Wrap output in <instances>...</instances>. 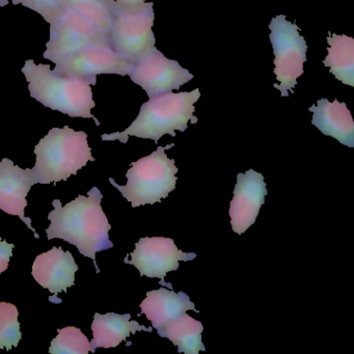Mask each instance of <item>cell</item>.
Masks as SVG:
<instances>
[{
	"instance_id": "20",
	"label": "cell",
	"mask_w": 354,
	"mask_h": 354,
	"mask_svg": "<svg viewBox=\"0 0 354 354\" xmlns=\"http://www.w3.org/2000/svg\"><path fill=\"white\" fill-rule=\"evenodd\" d=\"M63 6L88 20L101 32L111 36L117 10L115 0H63Z\"/></svg>"
},
{
	"instance_id": "15",
	"label": "cell",
	"mask_w": 354,
	"mask_h": 354,
	"mask_svg": "<svg viewBox=\"0 0 354 354\" xmlns=\"http://www.w3.org/2000/svg\"><path fill=\"white\" fill-rule=\"evenodd\" d=\"M313 113L312 124L324 136H330L344 146L354 147V122L347 105L337 100L320 99L308 109Z\"/></svg>"
},
{
	"instance_id": "6",
	"label": "cell",
	"mask_w": 354,
	"mask_h": 354,
	"mask_svg": "<svg viewBox=\"0 0 354 354\" xmlns=\"http://www.w3.org/2000/svg\"><path fill=\"white\" fill-rule=\"evenodd\" d=\"M153 3L131 8L117 6L111 30V46L118 55L134 64L152 53L156 44Z\"/></svg>"
},
{
	"instance_id": "1",
	"label": "cell",
	"mask_w": 354,
	"mask_h": 354,
	"mask_svg": "<svg viewBox=\"0 0 354 354\" xmlns=\"http://www.w3.org/2000/svg\"><path fill=\"white\" fill-rule=\"evenodd\" d=\"M102 198L100 190L93 187L88 196H78L65 207L61 201H53L55 210L49 213L50 225L46 230L47 239L65 240L75 245L80 254L92 258L97 272V252L113 248L109 236L111 225L101 207Z\"/></svg>"
},
{
	"instance_id": "10",
	"label": "cell",
	"mask_w": 354,
	"mask_h": 354,
	"mask_svg": "<svg viewBox=\"0 0 354 354\" xmlns=\"http://www.w3.org/2000/svg\"><path fill=\"white\" fill-rule=\"evenodd\" d=\"M149 98L179 90L194 80V75L178 62L165 57L158 49L133 64L129 75Z\"/></svg>"
},
{
	"instance_id": "7",
	"label": "cell",
	"mask_w": 354,
	"mask_h": 354,
	"mask_svg": "<svg viewBox=\"0 0 354 354\" xmlns=\"http://www.w3.org/2000/svg\"><path fill=\"white\" fill-rule=\"evenodd\" d=\"M271 44L274 53V74L279 84L274 88L283 97L289 96L297 84V80L304 74L308 45L304 37L300 36L299 28L288 21L285 15L272 18L270 24Z\"/></svg>"
},
{
	"instance_id": "12",
	"label": "cell",
	"mask_w": 354,
	"mask_h": 354,
	"mask_svg": "<svg viewBox=\"0 0 354 354\" xmlns=\"http://www.w3.org/2000/svg\"><path fill=\"white\" fill-rule=\"evenodd\" d=\"M267 194L268 192L262 174L254 169H250L245 174H238L229 210L232 229L235 233L241 235L256 223Z\"/></svg>"
},
{
	"instance_id": "24",
	"label": "cell",
	"mask_w": 354,
	"mask_h": 354,
	"mask_svg": "<svg viewBox=\"0 0 354 354\" xmlns=\"http://www.w3.org/2000/svg\"><path fill=\"white\" fill-rule=\"evenodd\" d=\"M14 244L8 243L0 238V274L5 272L9 266L10 260L13 256Z\"/></svg>"
},
{
	"instance_id": "2",
	"label": "cell",
	"mask_w": 354,
	"mask_h": 354,
	"mask_svg": "<svg viewBox=\"0 0 354 354\" xmlns=\"http://www.w3.org/2000/svg\"><path fill=\"white\" fill-rule=\"evenodd\" d=\"M198 88L192 92L165 93L152 97L140 107L138 118L123 132L103 134L102 140H120L126 144L129 136L158 142L165 134L175 138L176 130L184 132L188 123L196 124L194 103L200 99Z\"/></svg>"
},
{
	"instance_id": "9",
	"label": "cell",
	"mask_w": 354,
	"mask_h": 354,
	"mask_svg": "<svg viewBox=\"0 0 354 354\" xmlns=\"http://www.w3.org/2000/svg\"><path fill=\"white\" fill-rule=\"evenodd\" d=\"M133 64L115 53L111 44L88 47L80 53L55 64V74L88 80L96 86L97 76L102 74L128 76Z\"/></svg>"
},
{
	"instance_id": "25",
	"label": "cell",
	"mask_w": 354,
	"mask_h": 354,
	"mask_svg": "<svg viewBox=\"0 0 354 354\" xmlns=\"http://www.w3.org/2000/svg\"><path fill=\"white\" fill-rule=\"evenodd\" d=\"M147 0H117V3L119 8H131L136 7V6L142 5V3H146Z\"/></svg>"
},
{
	"instance_id": "18",
	"label": "cell",
	"mask_w": 354,
	"mask_h": 354,
	"mask_svg": "<svg viewBox=\"0 0 354 354\" xmlns=\"http://www.w3.org/2000/svg\"><path fill=\"white\" fill-rule=\"evenodd\" d=\"M328 55L323 65L346 86H354V40L345 35L333 34L327 37Z\"/></svg>"
},
{
	"instance_id": "14",
	"label": "cell",
	"mask_w": 354,
	"mask_h": 354,
	"mask_svg": "<svg viewBox=\"0 0 354 354\" xmlns=\"http://www.w3.org/2000/svg\"><path fill=\"white\" fill-rule=\"evenodd\" d=\"M76 271L78 265L71 252H64L62 248H53L37 257L32 274L37 283L53 294V297L49 299L51 302H62L57 299V295L74 286Z\"/></svg>"
},
{
	"instance_id": "8",
	"label": "cell",
	"mask_w": 354,
	"mask_h": 354,
	"mask_svg": "<svg viewBox=\"0 0 354 354\" xmlns=\"http://www.w3.org/2000/svg\"><path fill=\"white\" fill-rule=\"evenodd\" d=\"M50 39L43 57L57 64L88 47L111 44V36L64 7L50 22Z\"/></svg>"
},
{
	"instance_id": "21",
	"label": "cell",
	"mask_w": 354,
	"mask_h": 354,
	"mask_svg": "<svg viewBox=\"0 0 354 354\" xmlns=\"http://www.w3.org/2000/svg\"><path fill=\"white\" fill-rule=\"evenodd\" d=\"M57 337L51 342L50 354H88L91 343L77 327L68 326L57 329Z\"/></svg>"
},
{
	"instance_id": "17",
	"label": "cell",
	"mask_w": 354,
	"mask_h": 354,
	"mask_svg": "<svg viewBox=\"0 0 354 354\" xmlns=\"http://www.w3.org/2000/svg\"><path fill=\"white\" fill-rule=\"evenodd\" d=\"M131 315H120L107 313L105 315L96 313L92 323L93 339L91 342V351L97 348H113L126 341L130 333L136 331L152 333L151 327L140 325L138 321H131Z\"/></svg>"
},
{
	"instance_id": "11",
	"label": "cell",
	"mask_w": 354,
	"mask_h": 354,
	"mask_svg": "<svg viewBox=\"0 0 354 354\" xmlns=\"http://www.w3.org/2000/svg\"><path fill=\"white\" fill-rule=\"evenodd\" d=\"M128 256L131 259L125 258L124 262L136 266L142 277L161 281H165L169 271L177 270L181 261L188 262L196 258L194 252H181L173 239L165 237L140 238L134 252Z\"/></svg>"
},
{
	"instance_id": "3",
	"label": "cell",
	"mask_w": 354,
	"mask_h": 354,
	"mask_svg": "<svg viewBox=\"0 0 354 354\" xmlns=\"http://www.w3.org/2000/svg\"><path fill=\"white\" fill-rule=\"evenodd\" d=\"M22 73L28 82L32 98L45 107L71 118L93 119L97 126L100 125L92 113L96 103L88 80L59 75L51 70L50 66L37 65L32 59L26 62Z\"/></svg>"
},
{
	"instance_id": "13",
	"label": "cell",
	"mask_w": 354,
	"mask_h": 354,
	"mask_svg": "<svg viewBox=\"0 0 354 354\" xmlns=\"http://www.w3.org/2000/svg\"><path fill=\"white\" fill-rule=\"evenodd\" d=\"M35 184L37 181L32 169H22L8 158L0 162V209L8 214L19 217L32 230L35 238L39 239L40 236L32 227V219L24 214L28 206L26 196Z\"/></svg>"
},
{
	"instance_id": "23",
	"label": "cell",
	"mask_w": 354,
	"mask_h": 354,
	"mask_svg": "<svg viewBox=\"0 0 354 354\" xmlns=\"http://www.w3.org/2000/svg\"><path fill=\"white\" fill-rule=\"evenodd\" d=\"M13 5H22L40 14L45 21L50 24L63 9V0H11Z\"/></svg>"
},
{
	"instance_id": "26",
	"label": "cell",
	"mask_w": 354,
	"mask_h": 354,
	"mask_svg": "<svg viewBox=\"0 0 354 354\" xmlns=\"http://www.w3.org/2000/svg\"><path fill=\"white\" fill-rule=\"evenodd\" d=\"M10 0H0V7H6L9 3Z\"/></svg>"
},
{
	"instance_id": "22",
	"label": "cell",
	"mask_w": 354,
	"mask_h": 354,
	"mask_svg": "<svg viewBox=\"0 0 354 354\" xmlns=\"http://www.w3.org/2000/svg\"><path fill=\"white\" fill-rule=\"evenodd\" d=\"M19 312L14 304L0 302V348L11 350L21 341Z\"/></svg>"
},
{
	"instance_id": "16",
	"label": "cell",
	"mask_w": 354,
	"mask_h": 354,
	"mask_svg": "<svg viewBox=\"0 0 354 354\" xmlns=\"http://www.w3.org/2000/svg\"><path fill=\"white\" fill-rule=\"evenodd\" d=\"M140 308L142 314L146 315L157 331L187 310L200 313L187 294L182 291L176 293L165 287L147 292L146 299L140 304Z\"/></svg>"
},
{
	"instance_id": "19",
	"label": "cell",
	"mask_w": 354,
	"mask_h": 354,
	"mask_svg": "<svg viewBox=\"0 0 354 354\" xmlns=\"http://www.w3.org/2000/svg\"><path fill=\"white\" fill-rule=\"evenodd\" d=\"M203 330L204 326L200 321L184 313L157 333L160 337L171 339L180 353L198 354L206 351L202 342Z\"/></svg>"
},
{
	"instance_id": "5",
	"label": "cell",
	"mask_w": 354,
	"mask_h": 354,
	"mask_svg": "<svg viewBox=\"0 0 354 354\" xmlns=\"http://www.w3.org/2000/svg\"><path fill=\"white\" fill-rule=\"evenodd\" d=\"M173 147L175 144L158 147L152 154L132 162L126 174L127 184L125 186L119 185L113 178H109L111 185L121 192L133 208L161 202L175 190L178 167L175 160L167 158L165 153Z\"/></svg>"
},
{
	"instance_id": "4",
	"label": "cell",
	"mask_w": 354,
	"mask_h": 354,
	"mask_svg": "<svg viewBox=\"0 0 354 354\" xmlns=\"http://www.w3.org/2000/svg\"><path fill=\"white\" fill-rule=\"evenodd\" d=\"M36 165L32 171L37 184L57 183L67 181L86 167L88 161H95L88 144V134L75 131L65 126L53 128L36 148Z\"/></svg>"
}]
</instances>
